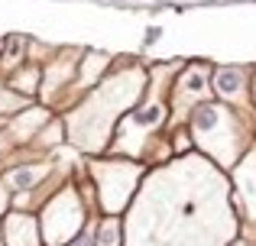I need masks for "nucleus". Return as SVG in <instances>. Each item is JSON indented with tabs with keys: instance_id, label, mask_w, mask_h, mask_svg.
I'll return each mask as SVG.
<instances>
[{
	"instance_id": "nucleus-5",
	"label": "nucleus",
	"mask_w": 256,
	"mask_h": 246,
	"mask_svg": "<svg viewBox=\"0 0 256 246\" xmlns=\"http://www.w3.org/2000/svg\"><path fill=\"white\" fill-rule=\"evenodd\" d=\"M114 243H117V230H114V224H107L104 237H100V246H114Z\"/></svg>"
},
{
	"instance_id": "nucleus-1",
	"label": "nucleus",
	"mask_w": 256,
	"mask_h": 246,
	"mask_svg": "<svg viewBox=\"0 0 256 246\" xmlns=\"http://www.w3.org/2000/svg\"><path fill=\"white\" fill-rule=\"evenodd\" d=\"M246 78L240 68H220L218 75H214V88H218L220 97H240V91H244Z\"/></svg>"
},
{
	"instance_id": "nucleus-3",
	"label": "nucleus",
	"mask_w": 256,
	"mask_h": 246,
	"mask_svg": "<svg viewBox=\"0 0 256 246\" xmlns=\"http://www.w3.org/2000/svg\"><path fill=\"white\" fill-rule=\"evenodd\" d=\"M182 91H185V94H201V91H204V71L201 68L188 71V75L182 78Z\"/></svg>"
},
{
	"instance_id": "nucleus-2",
	"label": "nucleus",
	"mask_w": 256,
	"mask_h": 246,
	"mask_svg": "<svg viewBox=\"0 0 256 246\" xmlns=\"http://www.w3.org/2000/svg\"><path fill=\"white\" fill-rule=\"evenodd\" d=\"M6 234H10L13 246H36V227H32L30 217H10Z\"/></svg>"
},
{
	"instance_id": "nucleus-4",
	"label": "nucleus",
	"mask_w": 256,
	"mask_h": 246,
	"mask_svg": "<svg viewBox=\"0 0 256 246\" xmlns=\"http://www.w3.org/2000/svg\"><path fill=\"white\" fill-rule=\"evenodd\" d=\"M39 175H42L39 169H16V172L10 175V182L16 185V188H30V185L39 182Z\"/></svg>"
}]
</instances>
